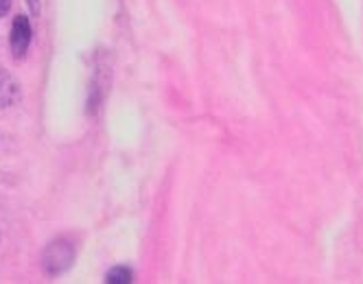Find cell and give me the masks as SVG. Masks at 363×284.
<instances>
[{
  "mask_svg": "<svg viewBox=\"0 0 363 284\" xmlns=\"http://www.w3.org/2000/svg\"><path fill=\"white\" fill-rule=\"evenodd\" d=\"M27 3H29V7H31V11L38 16L40 13V0H27Z\"/></svg>",
  "mask_w": 363,
  "mask_h": 284,
  "instance_id": "obj_6",
  "label": "cell"
},
{
  "mask_svg": "<svg viewBox=\"0 0 363 284\" xmlns=\"http://www.w3.org/2000/svg\"><path fill=\"white\" fill-rule=\"evenodd\" d=\"M31 22L29 18L20 13L13 18V24H11V38H9V44H11V53L16 59H22L24 55H27L29 50V44H31Z\"/></svg>",
  "mask_w": 363,
  "mask_h": 284,
  "instance_id": "obj_2",
  "label": "cell"
},
{
  "mask_svg": "<svg viewBox=\"0 0 363 284\" xmlns=\"http://www.w3.org/2000/svg\"><path fill=\"white\" fill-rule=\"evenodd\" d=\"M11 9V0H0V18H5Z\"/></svg>",
  "mask_w": 363,
  "mask_h": 284,
  "instance_id": "obj_5",
  "label": "cell"
},
{
  "mask_svg": "<svg viewBox=\"0 0 363 284\" xmlns=\"http://www.w3.org/2000/svg\"><path fill=\"white\" fill-rule=\"evenodd\" d=\"M74 261V249L68 241H55L44 249L42 265L48 276H60L64 273Z\"/></svg>",
  "mask_w": 363,
  "mask_h": 284,
  "instance_id": "obj_1",
  "label": "cell"
},
{
  "mask_svg": "<svg viewBox=\"0 0 363 284\" xmlns=\"http://www.w3.org/2000/svg\"><path fill=\"white\" fill-rule=\"evenodd\" d=\"M106 282L108 284H129V282H134V271L129 269V267L118 265V267H114V269L108 271Z\"/></svg>",
  "mask_w": 363,
  "mask_h": 284,
  "instance_id": "obj_4",
  "label": "cell"
},
{
  "mask_svg": "<svg viewBox=\"0 0 363 284\" xmlns=\"http://www.w3.org/2000/svg\"><path fill=\"white\" fill-rule=\"evenodd\" d=\"M22 92H20V84L13 79V76L0 68V108H11L20 101Z\"/></svg>",
  "mask_w": 363,
  "mask_h": 284,
  "instance_id": "obj_3",
  "label": "cell"
}]
</instances>
